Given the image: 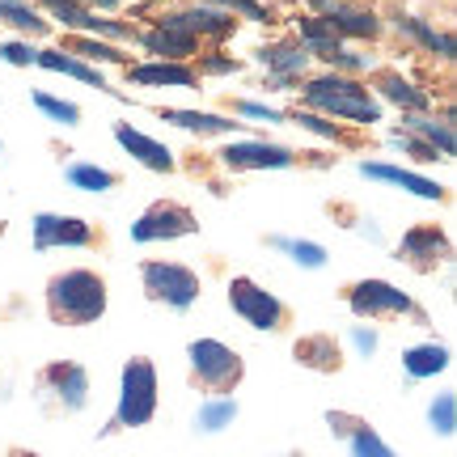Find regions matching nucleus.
<instances>
[{"label": "nucleus", "mask_w": 457, "mask_h": 457, "mask_svg": "<svg viewBox=\"0 0 457 457\" xmlns=\"http://www.w3.org/2000/svg\"><path fill=\"white\" fill-rule=\"evenodd\" d=\"M34 64L47 68V72H60V77H72V81L94 85V89H111V85H106V77H102V68L85 64V60H77V55H64V51H55V47L38 51V55H34Z\"/></svg>", "instance_id": "27"}, {"label": "nucleus", "mask_w": 457, "mask_h": 457, "mask_svg": "<svg viewBox=\"0 0 457 457\" xmlns=\"http://www.w3.org/2000/svg\"><path fill=\"white\" fill-rule=\"evenodd\" d=\"M0 153H4V145H0Z\"/></svg>", "instance_id": "45"}, {"label": "nucleus", "mask_w": 457, "mask_h": 457, "mask_svg": "<svg viewBox=\"0 0 457 457\" xmlns=\"http://www.w3.org/2000/svg\"><path fill=\"white\" fill-rule=\"evenodd\" d=\"M313 17H322L339 38H381V21H377L373 9H364L356 0H310Z\"/></svg>", "instance_id": "16"}, {"label": "nucleus", "mask_w": 457, "mask_h": 457, "mask_svg": "<svg viewBox=\"0 0 457 457\" xmlns=\"http://www.w3.org/2000/svg\"><path fill=\"white\" fill-rule=\"evenodd\" d=\"M204 4H212V9H220V13H228V17H245V21H271V9L267 4H259V0H204Z\"/></svg>", "instance_id": "36"}, {"label": "nucleus", "mask_w": 457, "mask_h": 457, "mask_svg": "<svg viewBox=\"0 0 457 457\" xmlns=\"http://www.w3.org/2000/svg\"><path fill=\"white\" fill-rule=\"evenodd\" d=\"M187 381L191 390L208 398H233L245 381V360L220 339H191L187 343Z\"/></svg>", "instance_id": "3"}, {"label": "nucleus", "mask_w": 457, "mask_h": 457, "mask_svg": "<svg viewBox=\"0 0 457 457\" xmlns=\"http://www.w3.org/2000/svg\"><path fill=\"white\" fill-rule=\"evenodd\" d=\"M233 111L245 114V119H267V123H284V119H288L284 111L267 106V102H233Z\"/></svg>", "instance_id": "40"}, {"label": "nucleus", "mask_w": 457, "mask_h": 457, "mask_svg": "<svg viewBox=\"0 0 457 457\" xmlns=\"http://www.w3.org/2000/svg\"><path fill=\"white\" fill-rule=\"evenodd\" d=\"M199 216L179 204V199H153L145 212L131 220V242L153 245V242H179V237H195Z\"/></svg>", "instance_id": "10"}, {"label": "nucleus", "mask_w": 457, "mask_h": 457, "mask_svg": "<svg viewBox=\"0 0 457 457\" xmlns=\"http://www.w3.org/2000/svg\"><path fill=\"white\" fill-rule=\"evenodd\" d=\"M47 318L55 327H94L106 313V279L94 267H68L47 279Z\"/></svg>", "instance_id": "2"}, {"label": "nucleus", "mask_w": 457, "mask_h": 457, "mask_svg": "<svg viewBox=\"0 0 457 457\" xmlns=\"http://www.w3.org/2000/svg\"><path fill=\"white\" fill-rule=\"evenodd\" d=\"M327 428L335 432V441L347 445V453L352 457H398L390 445L381 441V432H377L364 415H352V411H327Z\"/></svg>", "instance_id": "17"}, {"label": "nucleus", "mask_w": 457, "mask_h": 457, "mask_svg": "<svg viewBox=\"0 0 457 457\" xmlns=\"http://www.w3.org/2000/svg\"><path fill=\"white\" fill-rule=\"evenodd\" d=\"M398 262H407L411 271H420V276H432L436 267L453 259V237H449V228L436 225V220H420V225H411L403 233V242H398Z\"/></svg>", "instance_id": "11"}, {"label": "nucleus", "mask_w": 457, "mask_h": 457, "mask_svg": "<svg viewBox=\"0 0 457 457\" xmlns=\"http://www.w3.org/2000/svg\"><path fill=\"white\" fill-rule=\"evenodd\" d=\"M157 415V364L148 356L123 360L119 373V403H114L111 428L106 432H123V428H145Z\"/></svg>", "instance_id": "6"}, {"label": "nucleus", "mask_w": 457, "mask_h": 457, "mask_svg": "<svg viewBox=\"0 0 457 457\" xmlns=\"http://www.w3.org/2000/svg\"><path fill=\"white\" fill-rule=\"evenodd\" d=\"M259 60L267 64L262 89H293L305 77V68H310V51L296 43V34H288V38H276V43L259 47Z\"/></svg>", "instance_id": "15"}, {"label": "nucleus", "mask_w": 457, "mask_h": 457, "mask_svg": "<svg viewBox=\"0 0 457 457\" xmlns=\"http://www.w3.org/2000/svg\"><path fill=\"white\" fill-rule=\"evenodd\" d=\"M30 237H34V250H60V245L89 250V245L102 242L98 225H89L81 216H64V212H38L30 220Z\"/></svg>", "instance_id": "12"}, {"label": "nucleus", "mask_w": 457, "mask_h": 457, "mask_svg": "<svg viewBox=\"0 0 457 457\" xmlns=\"http://www.w3.org/2000/svg\"><path fill=\"white\" fill-rule=\"evenodd\" d=\"M34 55H38V47L34 43H21V38H13V43H0V60L13 68H30Z\"/></svg>", "instance_id": "39"}, {"label": "nucleus", "mask_w": 457, "mask_h": 457, "mask_svg": "<svg viewBox=\"0 0 457 457\" xmlns=\"http://www.w3.org/2000/svg\"><path fill=\"white\" fill-rule=\"evenodd\" d=\"M34 403L51 420L81 415L89 407V373H85V364H77V360H47L34 373Z\"/></svg>", "instance_id": "5"}, {"label": "nucleus", "mask_w": 457, "mask_h": 457, "mask_svg": "<svg viewBox=\"0 0 457 457\" xmlns=\"http://www.w3.org/2000/svg\"><path fill=\"white\" fill-rule=\"evenodd\" d=\"M237 398H204L195 411V432H208V436H216V432H225L233 420H237Z\"/></svg>", "instance_id": "32"}, {"label": "nucleus", "mask_w": 457, "mask_h": 457, "mask_svg": "<svg viewBox=\"0 0 457 457\" xmlns=\"http://www.w3.org/2000/svg\"><path fill=\"white\" fill-rule=\"evenodd\" d=\"M293 360L310 373H343V347L330 330H310L293 343Z\"/></svg>", "instance_id": "20"}, {"label": "nucleus", "mask_w": 457, "mask_h": 457, "mask_svg": "<svg viewBox=\"0 0 457 457\" xmlns=\"http://www.w3.org/2000/svg\"><path fill=\"white\" fill-rule=\"evenodd\" d=\"M55 51L77 55V60H85V64H94V68H98V64H123V68H128V55L114 47V43H106V38H89V34H64Z\"/></svg>", "instance_id": "26"}, {"label": "nucleus", "mask_w": 457, "mask_h": 457, "mask_svg": "<svg viewBox=\"0 0 457 457\" xmlns=\"http://www.w3.org/2000/svg\"><path fill=\"white\" fill-rule=\"evenodd\" d=\"M34 9L47 17V21H60L68 26V34H89V38H114V43H140V30L131 21H114L106 13H94L77 0H34Z\"/></svg>", "instance_id": "9"}, {"label": "nucleus", "mask_w": 457, "mask_h": 457, "mask_svg": "<svg viewBox=\"0 0 457 457\" xmlns=\"http://www.w3.org/2000/svg\"><path fill=\"white\" fill-rule=\"evenodd\" d=\"M288 119H296L305 131H313V136H322V140H339V145H356V136L347 128H339V123H330V119H322V114H310V111H296L288 114Z\"/></svg>", "instance_id": "35"}, {"label": "nucleus", "mask_w": 457, "mask_h": 457, "mask_svg": "<svg viewBox=\"0 0 457 457\" xmlns=\"http://www.w3.org/2000/svg\"><path fill=\"white\" fill-rule=\"evenodd\" d=\"M114 140H119V148H123V153H131V157L145 165V170H153V174H174V170H179L174 153H170L162 140L145 136V131L131 128V123H114Z\"/></svg>", "instance_id": "19"}, {"label": "nucleus", "mask_w": 457, "mask_h": 457, "mask_svg": "<svg viewBox=\"0 0 457 457\" xmlns=\"http://www.w3.org/2000/svg\"><path fill=\"white\" fill-rule=\"evenodd\" d=\"M394 26H398V34L415 38V43H420V47H428L432 55H441V60H453V38H449L445 30H432L428 21H420V17H411V13H403L398 21H394Z\"/></svg>", "instance_id": "29"}, {"label": "nucleus", "mask_w": 457, "mask_h": 457, "mask_svg": "<svg viewBox=\"0 0 457 457\" xmlns=\"http://www.w3.org/2000/svg\"><path fill=\"white\" fill-rule=\"evenodd\" d=\"M140 284L153 305H165L174 313H187L204 293V279L195 267L187 262H165V259H145L140 262Z\"/></svg>", "instance_id": "7"}, {"label": "nucleus", "mask_w": 457, "mask_h": 457, "mask_svg": "<svg viewBox=\"0 0 457 457\" xmlns=\"http://www.w3.org/2000/svg\"><path fill=\"white\" fill-rule=\"evenodd\" d=\"M77 4H85V9H94V13H106V17H111L114 9H119V0H77Z\"/></svg>", "instance_id": "42"}, {"label": "nucleus", "mask_w": 457, "mask_h": 457, "mask_svg": "<svg viewBox=\"0 0 457 457\" xmlns=\"http://www.w3.org/2000/svg\"><path fill=\"white\" fill-rule=\"evenodd\" d=\"M390 140H394V145H398V148H403V153H411L415 162H424V165L441 162V157H436V148H432V145H424L420 136H411V131H403V128H390Z\"/></svg>", "instance_id": "37"}, {"label": "nucleus", "mask_w": 457, "mask_h": 457, "mask_svg": "<svg viewBox=\"0 0 457 457\" xmlns=\"http://www.w3.org/2000/svg\"><path fill=\"white\" fill-rule=\"evenodd\" d=\"M403 131H411V136H420L424 145H432L441 162L453 157L457 140H453V128H449V123H436V119H428V114H403Z\"/></svg>", "instance_id": "28"}, {"label": "nucleus", "mask_w": 457, "mask_h": 457, "mask_svg": "<svg viewBox=\"0 0 457 457\" xmlns=\"http://www.w3.org/2000/svg\"><path fill=\"white\" fill-rule=\"evenodd\" d=\"M428 428L436 432V436H453V428H457V398H453V390H445V394H436L432 403H428Z\"/></svg>", "instance_id": "33"}, {"label": "nucleus", "mask_w": 457, "mask_h": 457, "mask_svg": "<svg viewBox=\"0 0 457 457\" xmlns=\"http://www.w3.org/2000/svg\"><path fill=\"white\" fill-rule=\"evenodd\" d=\"M360 174H364V179H373V182H390V187H403V191H411V195H420V199H436V204H445V199H449V191H445L441 182L420 179V174H411V170H403V165L360 162Z\"/></svg>", "instance_id": "21"}, {"label": "nucleus", "mask_w": 457, "mask_h": 457, "mask_svg": "<svg viewBox=\"0 0 457 457\" xmlns=\"http://www.w3.org/2000/svg\"><path fill=\"white\" fill-rule=\"evenodd\" d=\"M131 85H162V89H199L195 64H165V60H148V64H128Z\"/></svg>", "instance_id": "22"}, {"label": "nucleus", "mask_w": 457, "mask_h": 457, "mask_svg": "<svg viewBox=\"0 0 457 457\" xmlns=\"http://www.w3.org/2000/svg\"><path fill=\"white\" fill-rule=\"evenodd\" d=\"M140 47H145L148 55L165 60V64H191V60H199V47H204V43L182 26L179 13H162L153 21V30L140 34Z\"/></svg>", "instance_id": "14"}, {"label": "nucleus", "mask_w": 457, "mask_h": 457, "mask_svg": "<svg viewBox=\"0 0 457 457\" xmlns=\"http://www.w3.org/2000/svg\"><path fill=\"white\" fill-rule=\"evenodd\" d=\"M64 179L72 182L77 191H94V195H106V191L119 187V174H114V170H102V165H94V162L64 165Z\"/></svg>", "instance_id": "31"}, {"label": "nucleus", "mask_w": 457, "mask_h": 457, "mask_svg": "<svg viewBox=\"0 0 457 457\" xmlns=\"http://www.w3.org/2000/svg\"><path fill=\"white\" fill-rule=\"evenodd\" d=\"M30 102H34V106H38L43 114H47V119L64 123V128H77V123H81V106H77V102H64V98H51L47 89H34Z\"/></svg>", "instance_id": "34"}, {"label": "nucleus", "mask_w": 457, "mask_h": 457, "mask_svg": "<svg viewBox=\"0 0 457 457\" xmlns=\"http://www.w3.org/2000/svg\"><path fill=\"white\" fill-rule=\"evenodd\" d=\"M220 165L233 174H250V170H293L301 165V153L288 145H267V140H228L220 153Z\"/></svg>", "instance_id": "13"}, {"label": "nucleus", "mask_w": 457, "mask_h": 457, "mask_svg": "<svg viewBox=\"0 0 457 457\" xmlns=\"http://www.w3.org/2000/svg\"><path fill=\"white\" fill-rule=\"evenodd\" d=\"M157 114H162L165 123H174L182 131H199V136H237V131H245V123H237V119L208 114V111H174V106H162Z\"/></svg>", "instance_id": "23"}, {"label": "nucleus", "mask_w": 457, "mask_h": 457, "mask_svg": "<svg viewBox=\"0 0 457 457\" xmlns=\"http://www.w3.org/2000/svg\"><path fill=\"white\" fill-rule=\"evenodd\" d=\"M288 457H305V453H288Z\"/></svg>", "instance_id": "44"}, {"label": "nucleus", "mask_w": 457, "mask_h": 457, "mask_svg": "<svg viewBox=\"0 0 457 457\" xmlns=\"http://www.w3.org/2000/svg\"><path fill=\"white\" fill-rule=\"evenodd\" d=\"M228 310L237 313L245 327H254V330H271V335H279V330L293 327V310H288L276 293H267L259 279H250V276L228 279Z\"/></svg>", "instance_id": "8"}, {"label": "nucleus", "mask_w": 457, "mask_h": 457, "mask_svg": "<svg viewBox=\"0 0 457 457\" xmlns=\"http://www.w3.org/2000/svg\"><path fill=\"white\" fill-rule=\"evenodd\" d=\"M195 72H199V81L204 77H228V72H242V60H233V55H199V64H195Z\"/></svg>", "instance_id": "38"}, {"label": "nucleus", "mask_w": 457, "mask_h": 457, "mask_svg": "<svg viewBox=\"0 0 457 457\" xmlns=\"http://www.w3.org/2000/svg\"><path fill=\"white\" fill-rule=\"evenodd\" d=\"M449 347L445 343H415V347H407L403 352V373L411 377V381H428V377H436L449 369Z\"/></svg>", "instance_id": "25"}, {"label": "nucleus", "mask_w": 457, "mask_h": 457, "mask_svg": "<svg viewBox=\"0 0 457 457\" xmlns=\"http://www.w3.org/2000/svg\"><path fill=\"white\" fill-rule=\"evenodd\" d=\"M296 94H301V111L322 114V119H347L356 128L381 123V114H386V106L373 98V89L360 77H347V72L310 77V81H301Z\"/></svg>", "instance_id": "1"}, {"label": "nucleus", "mask_w": 457, "mask_h": 457, "mask_svg": "<svg viewBox=\"0 0 457 457\" xmlns=\"http://www.w3.org/2000/svg\"><path fill=\"white\" fill-rule=\"evenodd\" d=\"M364 85L373 89L377 102H390V106H398L403 114H428L432 111V94H424L420 85H411L407 77H398L394 68H373Z\"/></svg>", "instance_id": "18"}, {"label": "nucleus", "mask_w": 457, "mask_h": 457, "mask_svg": "<svg viewBox=\"0 0 457 457\" xmlns=\"http://www.w3.org/2000/svg\"><path fill=\"white\" fill-rule=\"evenodd\" d=\"M0 26H9L13 34L30 38V43L51 34V21L34 9V0H0Z\"/></svg>", "instance_id": "24"}, {"label": "nucleus", "mask_w": 457, "mask_h": 457, "mask_svg": "<svg viewBox=\"0 0 457 457\" xmlns=\"http://www.w3.org/2000/svg\"><path fill=\"white\" fill-rule=\"evenodd\" d=\"M267 245H271V250H284V254H288L296 267H305V271H322L330 259L327 245L310 242V237H267Z\"/></svg>", "instance_id": "30"}, {"label": "nucleus", "mask_w": 457, "mask_h": 457, "mask_svg": "<svg viewBox=\"0 0 457 457\" xmlns=\"http://www.w3.org/2000/svg\"><path fill=\"white\" fill-rule=\"evenodd\" d=\"M4 457H38V453H34V449H26V445H9V449H4Z\"/></svg>", "instance_id": "43"}, {"label": "nucleus", "mask_w": 457, "mask_h": 457, "mask_svg": "<svg viewBox=\"0 0 457 457\" xmlns=\"http://www.w3.org/2000/svg\"><path fill=\"white\" fill-rule=\"evenodd\" d=\"M352 343H356L360 356H373L377 347H381V335L373 327H352Z\"/></svg>", "instance_id": "41"}, {"label": "nucleus", "mask_w": 457, "mask_h": 457, "mask_svg": "<svg viewBox=\"0 0 457 457\" xmlns=\"http://www.w3.org/2000/svg\"><path fill=\"white\" fill-rule=\"evenodd\" d=\"M343 305L356 313V318H369V322H420L428 327V313L420 310V301L411 293H403L398 284L390 279H352V284H343Z\"/></svg>", "instance_id": "4"}]
</instances>
